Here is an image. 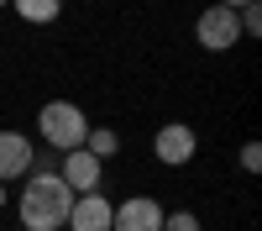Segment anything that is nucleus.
Masks as SVG:
<instances>
[{
    "label": "nucleus",
    "mask_w": 262,
    "mask_h": 231,
    "mask_svg": "<svg viewBox=\"0 0 262 231\" xmlns=\"http://www.w3.org/2000/svg\"><path fill=\"white\" fill-rule=\"evenodd\" d=\"M74 210V189L58 174H27L21 184V226L27 231H63Z\"/></svg>",
    "instance_id": "f257e3e1"
},
{
    "label": "nucleus",
    "mask_w": 262,
    "mask_h": 231,
    "mask_svg": "<svg viewBox=\"0 0 262 231\" xmlns=\"http://www.w3.org/2000/svg\"><path fill=\"white\" fill-rule=\"evenodd\" d=\"M37 132H42V142H48L53 153H74V147H84V137H90V116H84L74 100H48L37 111Z\"/></svg>",
    "instance_id": "f03ea898"
},
{
    "label": "nucleus",
    "mask_w": 262,
    "mask_h": 231,
    "mask_svg": "<svg viewBox=\"0 0 262 231\" xmlns=\"http://www.w3.org/2000/svg\"><path fill=\"white\" fill-rule=\"evenodd\" d=\"M194 37H200V48H210V53H231L236 42H242V21L226 6H205L200 21H194Z\"/></svg>",
    "instance_id": "7ed1b4c3"
},
{
    "label": "nucleus",
    "mask_w": 262,
    "mask_h": 231,
    "mask_svg": "<svg viewBox=\"0 0 262 231\" xmlns=\"http://www.w3.org/2000/svg\"><path fill=\"white\" fill-rule=\"evenodd\" d=\"M152 153H158V163H168V168H184L194 153H200V137H194L189 121H168V126H158V137H152Z\"/></svg>",
    "instance_id": "20e7f679"
},
{
    "label": "nucleus",
    "mask_w": 262,
    "mask_h": 231,
    "mask_svg": "<svg viewBox=\"0 0 262 231\" xmlns=\"http://www.w3.org/2000/svg\"><path fill=\"white\" fill-rule=\"evenodd\" d=\"M163 216H168V210L152 200V195H131V200L116 205L111 231H163Z\"/></svg>",
    "instance_id": "39448f33"
},
{
    "label": "nucleus",
    "mask_w": 262,
    "mask_h": 231,
    "mask_svg": "<svg viewBox=\"0 0 262 231\" xmlns=\"http://www.w3.org/2000/svg\"><path fill=\"white\" fill-rule=\"evenodd\" d=\"M32 158H37V147L21 137L16 126H0V184L27 179V174H32Z\"/></svg>",
    "instance_id": "423d86ee"
},
{
    "label": "nucleus",
    "mask_w": 262,
    "mask_h": 231,
    "mask_svg": "<svg viewBox=\"0 0 262 231\" xmlns=\"http://www.w3.org/2000/svg\"><path fill=\"white\" fill-rule=\"evenodd\" d=\"M100 174H105V163L95 153H84V147H74V153H63V184L74 189V195H95L100 189Z\"/></svg>",
    "instance_id": "0eeeda50"
},
{
    "label": "nucleus",
    "mask_w": 262,
    "mask_h": 231,
    "mask_svg": "<svg viewBox=\"0 0 262 231\" xmlns=\"http://www.w3.org/2000/svg\"><path fill=\"white\" fill-rule=\"evenodd\" d=\"M111 216H116V205L100 195H74V210H69V231H111Z\"/></svg>",
    "instance_id": "6e6552de"
},
{
    "label": "nucleus",
    "mask_w": 262,
    "mask_h": 231,
    "mask_svg": "<svg viewBox=\"0 0 262 231\" xmlns=\"http://www.w3.org/2000/svg\"><path fill=\"white\" fill-rule=\"evenodd\" d=\"M11 11L21 21H32V27H53L58 11H63V0H11Z\"/></svg>",
    "instance_id": "1a4fd4ad"
},
{
    "label": "nucleus",
    "mask_w": 262,
    "mask_h": 231,
    "mask_svg": "<svg viewBox=\"0 0 262 231\" xmlns=\"http://www.w3.org/2000/svg\"><path fill=\"white\" fill-rule=\"evenodd\" d=\"M84 153H95L100 163H111L121 153V137L111 132V126H90V137H84Z\"/></svg>",
    "instance_id": "9d476101"
},
{
    "label": "nucleus",
    "mask_w": 262,
    "mask_h": 231,
    "mask_svg": "<svg viewBox=\"0 0 262 231\" xmlns=\"http://www.w3.org/2000/svg\"><path fill=\"white\" fill-rule=\"evenodd\" d=\"M236 21H242V37H262V6H257V0L236 11Z\"/></svg>",
    "instance_id": "9b49d317"
},
{
    "label": "nucleus",
    "mask_w": 262,
    "mask_h": 231,
    "mask_svg": "<svg viewBox=\"0 0 262 231\" xmlns=\"http://www.w3.org/2000/svg\"><path fill=\"white\" fill-rule=\"evenodd\" d=\"M163 231H200V216L194 210H173V216H163Z\"/></svg>",
    "instance_id": "f8f14e48"
},
{
    "label": "nucleus",
    "mask_w": 262,
    "mask_h": 231,
    "mask_svg": "<svg viewBox=\"0 0 262 231\" xmlns=\"http://www.w3.org/2000/svg\"><path fill=\"white\" fill-rule=\"evenodd\" d=\"M242 168H247V174H257V168H262V147H257V142L242 147Z\"/></svg>",
    "instance_id": "ddd939ff"
},
{
    "label": "nucleus",
    "mask_w": 262,
    "mask_h": 231,
    "mask_svg": "<svg viewBox=\"0 0 262 231\" xmlns=\"http://www.w3.org/2000/svg\"><path fill=\"white\" fill-rule=\"evenodd\" d=\"M215 6H226V11H242V6H252V0H215Z\"/></svg>",
    "instance_id": "4468645a"
},
{
    "label": "nucleus",
    "mask_w": 262,
    "mask_h": 231,
    "mask_svg": "<svg viewBox=\"0 0 262 231\" xmlns=\"http://www.w3.org/2000/svg\"><path fill=\"white\" fill-rule=\"evenodd\" d=\"M6 205H11V189H6V184H0V210H6Z\"/></svg>",
    "instance_id": "2eb2a0df"
},
{
    "label": "nucleus",
    "mask_w": 262,
    "mask_h": 231,
    "mask_svg": "<svg viewBox=\"0 0 262 231\" xmlns=\"http://www.w3.org/2000/svg\"><path fill=\"white\" fill-rule=\"evenodd\" d=\"M6 6H11V0H0V11H6Z\"/></svg>",
    "instance_id": "dca6fc26"
},
{
    "label": "nucleus",
    "mask_w": 262,
    "mask_h": 231,
    "mask_svg": "<svg viewBox=\"0 0 262 231\" xmlns=\"http://www.w3.org/2000/svg\"><path fill=\"white\" fill-rule=\"evenodd\" d=\"M16 231H27V226H16Z\"/></svg>",
    "instance_id": "f3484780"
}]
</instances>
